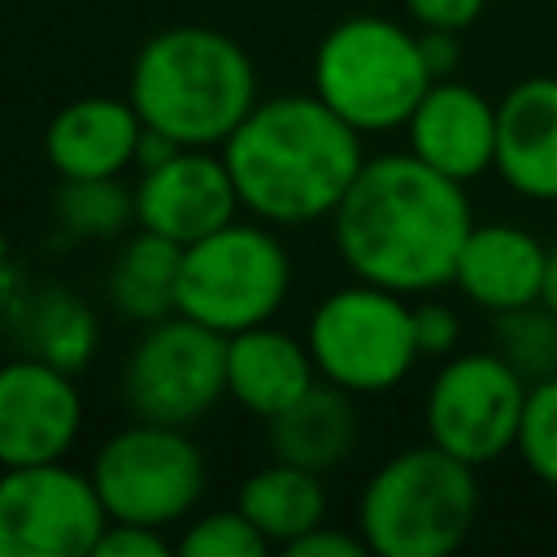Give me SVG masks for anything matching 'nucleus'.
<instances>
[{"instance_id":"f257e3e1","label":"nucleus","mask_w":557,"mask_h":557,"mask_svg":"<svg viewBox=\"0 0 557 557\" xmlns=\"http://www.w3.org/2000/svg\"><path fill=\"white\" fill-rule=\"evenodd\" d=\"M344 265L400 296L453 283L457 252L470 235L466 183L440 174L413 152L370 157L331 213Z\"/></svg>"},{"instance_id":"f03ea898","label":"nucleus","mask_w":557,"mask_h":557,"mask_svg":"<svg viewBox=\"0 0 557 557\" xmlns=\"http://www.w3.org/2000/svg\"><path fill=\"white\" fill-rule=\"evenodd\" d=\"M357 135L361 131L348 126L318 91L274 96L257 100L226 135L222 161L248 213L274 226H300L331 218L352 187L366 165Z\"/></svg>"},{"instance_id":"7ed1b4c3","label":"nucleus","mask_w":557,"mask_h":557,"mask_svg":"<svg viewBox=\"0 0 557 557\" xmlns=\"http://www.w3.org/2000/svg\"><path fill=\"white\" fill-rule=\"evenodd\" d=\"M126 100L183 148H218L257 104V70L231 35L170 26L135 52Z\"/></svg>"},{"instance_id":"20e7f679","label":"nucleus","mask_w":557,"mask_h":557,"mask_svg":"<svg viewBox=\"0 0 557 557\" xmlns=\"http://www.w3.org/2000/svg\"><path fill=\"white\" fill-rule=\"evenodd\" d=\"M474 513V466L431 440L400 448L370 474L357 527L379 557H448L470 535Z\"/></svg>"},{"instance_id":"39448f33","label":"nucleus","mask_w":557,"mask_h":557,"mask_svg":"<svg viewBox=\"0 0 557 557\" xmlns=\"http://www.w3.org/2000/svg\"><path fill=\"white\" fill-rule=\"evenodd\" d=\"M431 83L418 35L374 13L335 22L313 52V91L357 131L405 126Z\"/></svg>"},{"instance_id":"423d86ee","label":"nucleus","mask_w":557,"mask_h":557,"mask_svg":"<svg viewBox=\"0 0 557 557\" xmlns=\"http://www.w3.org/2000/svg\"><path fill=\"white\" fill-rule=\"evenodd\" d=\"M292 287L287 248L257 222H226L196 244H183L178 261V313L235 335L278 313Z\"/></svg>"},{"instance_id":"0eeeda50","label":"nucleus","mask_w":557,"mask_h":557,"mask_svg":"<svg viewBox=\"0 0 557 557\" xmlns=\"http://www.w3.org/2000/svg\"><path fill=\"white\" fill-rule=\"evenodd\" d=\"M305 344L318 374L352 396L396 387L422 357L413 339V309L405 305V296L366 278L331 292L313 309Z\"/></svg>"},{"instance_id":"6e6552de","label":"nucleus","mask_w":557,"mask_h":557,"mask_svg":"<svg viewBox=\"0 0 557 557\" xmlns=\"http://www.w3.org/2000/svg\"><path fill=\"white\" fill-rule=\"evenodd\" d=\"M91 483L113 522L170 527L187 518L205 496L209 466L187 426L135 418L100 444L91 461Z\"/></svg>"},{"instance_id":"1a4fd4ad","label":"nucleus","mask_w":557,"mask_h":557,"mask_svg":"<svg viewBox=\"0 0 557 557\" xmlns=\"http://www.w3.org/2000/svg\"><path fill=\"white\" fill-rule=\"evenodd\" d=\"M226 396V335L170 313L148 322L122 366V405L144 422L191 426Z\"/></svg>"},{"instance_id":"9d476101","label":"nucleus","mask_w":557,"mask_h":557,"mask_svg":"<svg viewBox=\"0 0 557 557\" xmlns=\"http://www.w3.org/2000/svg\"><path fill=\"white\" fill-rule=\"evenodd\" d=\"M104 527L91 470L65 461L0 470V557H91Z\"/></svg>"},{"instance_id":"9b49d317","label":"nucleus","mask_w":557,"mask_h":557,"mask_svg":"<svg viewBox=\"0 0 557 557\" xmlns=\"http://www.w3.org/2000/svg\"><path fill=\"white\" fill-rule=\"evenodd\" d=\"M527 379L500 352L448 357L426 392V435L470 466H487L518 444Z\"/></svg>"},{"instance_id":"f8f14e48","label":"nucleus","mask_w":557,"mask_h":557,"mask_svg":"<svg viewBox=\"0 0 557 557\" xmlns=\"http://www.w3.org/2000/svg\"><path fill=\"white\" fill-rule=\"evenodd\" d=\"M83 431V396L70 370L44 357L0 366V470L61 461Z\"/></svg>"},{"instance_id":"ddd939ff","label":"nucleus","mask_w":557,"mask_h":557,"mask_svg":"<svg viewBox=\"0 0 557 557\" xmlns=\"http://www.w3.org/2000/svg\"><path fill=\"white\" fill-rule=\"evenodd\" d=\"M239 209L235 178L213 148H178L170 161L139 170L135 222L174 244H196Z\"/></svg>"},{"instance_id":"4468645a","label":"nucleus","mask_w":557,"mask_h":557,"mask_svg":"<svg viewBox=\"0 0 557 557\" xmlns=\"http://www.w3.org/2000/svg\"><path fill=\"white\" fill-rule=\"evenodd\" d=\"M405 131L409 152L457 183H470L496 165V104L470 83L435 78Z\"/></svg>"},{"instance_id":"2eb2a0df","label":"nucleus","mask_w":557,"mask_h":557,"mask_svg":"<svg viewBox=\"0 0 557 557\" xmlns=\"http://www.w3.org/2000/svg\"><path fill=\"white\" fill-rule=\"evenodd\" d=\"M496 170L531 200H557V78H522L496 100Z\"/></svg>"},{"instance_id":"dca6fc26","label":"nucleus","mask_w":557,"mask_h":557,"mask_svg":"<svg viewBox=\"0 0 557 557\" xmlns=\"http://www.w3.org/2000/svg\"><path fill=\"white\" fill-rule=\"evenodd\" d=\"M139 135H144V117L135 113L131 100L83 96L48 122L44 152L61 178H109L135 165Z\"/></svg>"},{"instance_id":"f3484780","label":"nucleus","mask_w":557,"mask_h":557,"mask_svg":"<svg viewBox=\"0 0 557 557\" xmlns=\"http://www.w3.org/2000/svg\"><path fill=\"white\" fill-rule=\"evenodd\" d=\"M544 265H548V248L531 231L513 222H487V226H470L457 252L453 283L479 309L500 313L540 300Z\"/></svg>"},{"instance_id":"a211bd4d","label":"nucleus","mask_w":557,"mask_h":557,"mask_svg":"<svg viewBox=\"0 0 557 557\" xmlns=\"http://www.w3.org/2000/svg\"><path fill=\"white\" fill-rule=\"evenodd\" d=\"M313 352L309 344L274 331L270 322L226 335V396L257 418H274L296 396L313 387Z\"/></svg>"},{"instance_id":"6ab92c4d","label":"nucleus","mask_w":557,"mask_h":557,"mask_svg":"<svg viewBox=\"0 0 557 557\" xmlns=\"http://www.w3.org/2000/svg\"><path fill=\"white\" fill-rule=\"evenodd\" d=\"M352 392L335 383H313L305 396H296L287 409L265 418V440L278 461L305 466V470H331L339 466L357 444V413Z\"/></svg>"},{"instance_id":"aec40b11","label":"nucleus","mask_w":557,"mask_h":557,"mask_svg":"<svg viewBox=\"0 0 557 557\" xmlns=\"http://www.w3.org/2000/svg\"><path fill=\"white\" fill-rule=\"evenodd\" d=\"M178 261H183V244L139 226V235H131L109 265L104 278L109 309L139 326L178 313Z\"/></svg>"},{"instance_id":"412c9836","label":"nucleus","mask_w":557,"mask_h":557,"mask_svg":"<svg viewBox=\"0 0 557 557\" xmlns=\"http://www.w3.org/2000/svg\"><path fill=\"white\" fill-rule=\"evenodd\" d=\"M235 505L278 548H287L292 540H300L305 531L326 522V492L318 483V470H305V466H292L278 457L239 483Z\"/></svg>"},{"instance_id":"4be33fe9","label":"nucleus","mask_w":557,"mask_h":557,"mask_svg":"<svg viewBox=\"0 0 557 557\" xmlns=\"http://www.w3.org/2000/svg\"><path fill=\"white\" fill-rule=\"evenodd\" d=\"M96 344V322L78 296L65 292H39L30 313H26V348L30 357H44L61 370H78L91 357Z\"/></svg>"},{"instance_id":"5701e85b","label":"nucleus","mask_w":557,"mask_h":557,"mask_svg":"<svg viewBox=\"0 0 557 557\" xmlns=\"http://www.w3.org/2000/svg\"><path fill=\"white\" fill-rule=\"evenodd\" d=\"M52 209H57L61 231H70L78 239H109L135 218V191H126L117 183V174H109V178H61V187L52 196Z\"/></svg>"},{"instance_id":"b1692460","label":"nucleus","mask_w":557,"mask_h":557,"mask_svg":"<svg viewBox=\"0 0 557 557\" xmlns=\"http://www.w3.org/2000/svg\"><path fill=\"white\" fill-rule=\"evenodd\" d=\"M492 339H496V352L527 383H544L557 374V313L544 300L492 313Z\"/></svg>"},{"instance_id":"393cba45","label":"nucleus","mask_w":557,"mask_h":557,"mask_svg":"<svg viewBox=\"0 0 557 557\" xmlns=\"http://www.w3.org/2000/svg\"><path fill=\"white\" fill-rule=\"evenodd\" d=\"M513 448L540 483L557 487V374L527 387V405H522Z\"/></svg>"},{"instance_id":"a878e982","label":"nucleus","mask_w":557,"mask_h":557,"mask_svg":"<svg viewBox=\"0 0 557 557\" xmlns=\"http://www.w3.org/2000/svg\"><path fill=\"white\" fill-rule=\"evenodd\" d=\"M274 544L257 531V522L235 505V509H213L205 518H196L183 540L178 553L183 557H265Z\"/></svg>"},{"instance_id":"bb28decb","label":"nucleus","mask_w":557,"mask_h":557,"mask_svg":"<svg viewBox=\"0 0 557 557\" xmlns=\"http://www.w3.org/2000/svg\"><path fill=\"white\" fill-rule=\"evenodd\" d=\"M413 339L422 357H448L461 339V318L453 313V305L440 300H422L413 309Z\"/></svg>"},{"instance_id":"cd10ccee","label":"nucleus","mask_w":557,"mask_h":557,"mask_svg":"<svg viewBox=\"0 0 557 557\" xmlns=\"http://www.w3.org/2000/svg\"><path fill=\"white\" fill-rule=\"evenodd\" d=\"M170 544L161 535V527H144V522H113L100 531L91 557H161Z\"/></svg>"},{"instance_id":"c85d7f7f","label":"nucleus","mask_w":557,"mask_h":557,"mask_svg":"<svg viewBox=\"0 0 557 557\" xmlns=\"http://www.w3.org/2000/svg\"><path fill=\"white\" fill-rule=\"evenodd\" d=\"M283 553L287 557H366L370 544H366V535H348V531H335L322 522V527L305 531L300 540H292Z\"/></svg>"},{"instance_id":"c756f323","label":"nucleus","mask_w":557,"mask_h":557,"mask_svg":"<svg viewBox=\"0 0 557 557\" xmlns=\"http://www.w3.org/2000/svg\"><path fill=\"white\" fill-rule=\"evenodd\" d=\"M483 4L487 0H405L409 17L431 30H466L483 13Z\"/></svg>"},{"instance_id":"7c9ffc66","label":"nucleus","mask_w":557,"mask_h":557,"mask_svg":"<svg viewBox=\"0 0 557 557\" xmlns=\"http://www.w3.org/2000/svg\"><path fill=\"white\" fill-rule=\"evenodd\" d=\"M418 48H422V61L431 70V78H448L461 61V44H457V30H431L422 26L418 35Z\"/></svg>"},{"instance_id":"2f4dec72","label":"nucleus","mask_w":557,"mask_h":557,"mask_svg":"<svg viewBox=\"0 0 557 557\" xmlns=\"http://www.w3.org/2000/svg\"><path fill=\"white\" fill-rule=\"evenodd\" d=\"M178 148H183V144H178V139H170L165 131H157V126H144L139 144H135V165H139V170H152V165L170 161Z\"/></svg>"},{"instance_id":"473e14b6","label":"nucleus","mask_w":557,"mask_h":557,"mask_svg":"<svg viewBox=\"0 0 557 557\" xmlns=\"http://www.w3.org/2000/svg\"><path fill=\"white\" fill-rule=\"evenodd\" d=\"M540 300L557 313V244L548 248V265H544V287H540Z\"/></svg>"}]
</instances>
